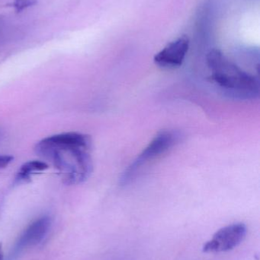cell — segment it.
<instances>
[{"mask_svg": "<svg viewBox=\"0 0 260 260\" xmlns=\"http://www.w3.org/2000/svg\"><path fill=\"white\" fill-rule=\"evenodd\" d=\"M14 157L11 155H7V154H0V170L6 168V167L9 166Z\"/></svg>", "mask_w": 260, "mask_h": 260, "instance_id": "9c48e42d", "label": "cell"}, {"mask_svg": "<svg viewBox=\"0 0 260 260\" xmlns=\"http://www.w3.org/2000/svg\"><path fill=\"white\" fill-rule=\"evenodd\" d=\"M49 168V165L42 160H30L21 165L16 175V181L18 183H27L31 180L34 174L44 172Z\"/></svg>", "mask_w": 260, "mask_h": 260, "instance_id": "52a82bcc", "label": "cell"}, {"mask_svg": "<svg viewBox=\"0 0 260 260\" xmlns=\"http://www.w3.org/2000/svg\"><path fill=\"white\" fill-rule=\"evenodd\" d=\"M0 260H4V252H3V244L0 242Z\"/></svg>", "mask_w": 260, "mask_h": 260, "instance_id": "30bf717a", "label": "cell"}, {"mask_svg": "<svg viewBox=\"0 0 260 260\" xmlns=\"http://www.w3.org/2000/svg\"><path fill=\"white\" fill-rule=\"evenodd\" d=\"M189 49V39L186 35L169 43L154 56L156 65L163 69H176L181 67Z\"/></svg>", "mask_w": 260, "mask_h": 260, "instance_id": "5b68a950", "label": "cell"}, {"mask_svg": "<svg viewBox=\"0 0 260 260\" xmlns=\"http://www.w3.org/2000/svg\"><path fill=\"white\" fill-rule=\"evenodd\" d=\"M92 145L90 136L71 132L44 138L37 143L35 151L51 162L62 174L65 184H79L93 172Z\"/></svg>", "mask_w": 260, "mask_h": 260, "instance_id": "6da1fadb", "label": "cell"}, {"mask_svg": "<svg viewBox=\"0 0 260 260\" xmlns=\"http://www.w3.org/2000/svg\"><path fill=\"white\" fill-rule=\"evenodd\" d=\"M247 234V226L243 223L229 224L218 230L212 239L205 244L203 252L215 253L230 251L244 241Z\"/></svg>", "mask_w": 260, "mask_h": 260, "instance_id": "277c9868", "label": "cell"}, {"mask_svg": "<svg viewBox=\"0 0 260 260\" xmlns=\"http://www.w3.org/2000/svg\"><path fill=\"white\" fill-rule=\"evenodd\" d=\"M50 227L49 217L43 216L32 223L23 232L18 243V249L37 245L43 241Z\"/></svg>", "mask_w": 260, "mask_h": 260, "instance_id": "8992f818", "label": "cell"}, {"mask_svg": "<svg viewBox=\"0 0 260 260\" xmlns=\"http://www.w3.org/2000/svg\"><path fill=\"white\" fill-rule=\"evenodd\" d=\"M37 0H15L12 6L17 12H21L27 8L35 6Z\"/></svg>", "mask_w": 260, "mask_h": 260, "instance_id": "ba28073f", "label": "cell"}, {"mask_svg": "<svg viewBox=\"0 0 260 260\" xmlns=\"http://www.w3.org/2000/svg\"><path fill=\"white\" fill-rule=\"evenodd\" d=\"M179 139L180 134L177 132L166 130L158 133L123 173L121 183L125 185L130 183L143 166L169 151Z\"/></svg>", "mask_w": 260, "mask_h": 260, "instance_id": "3957f363", "label": "cell"}, {"mask_svg": "<svg viewBox=\"0 0 260 260\" xmlns=\"http://www.w3.org/2000/svg\"><path fill=\"white\" fill-rule=\"evenodd\" d=\"M207 64L211 79L224 95L240 101L254 100L259 98V76L244 71L221 50H211L207 55Z\"/></svg>", "mask_w": 260, "mask_h": 260, "instance_id": "7a4b0ae2", "label": "cell"}]
</instances>
